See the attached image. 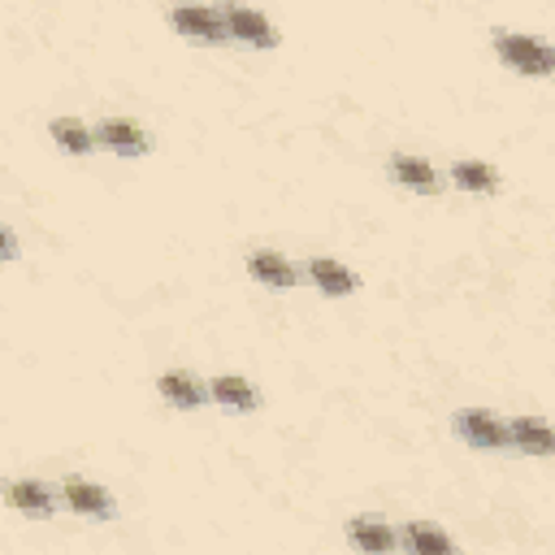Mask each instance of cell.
<instances>
[{
  "label": "cell",
  "instance_id": "cell-17",
  "mask_svg": "<svg viewBox=\"0 0 555 555\" xmlns=\"http://www.w3.org/2000/svg\"><path fill=\"white\" fill-rule=\"evenodd\" d=\"M52 139H56V147L61 152H74V156H87L91 147H95V134L82 126V121H74V117H56L52 126Z\"/></svg>",
  "mask_w": 555,
  "mask_h": 555
},
{
  "label": "cell",
  "instance_id": "cell-11",
  "mask_svg": "<svg viewBox=\"0 0 555 555\" xmlns=\"http://www.w3.org/2000/svg\"><path fill=\"white\" fill-rule=\"evenodd\" d=\"M247 273H251L260 286H278V291H286V286H295V282H299L295 264H291V260H282L278 251H251Z\"/></svg>",
  "mask_w": 555,
  "mask_h": 555
},
{
  "label": "cell",
  "instance_id": "cell-13",
  "mask_svg": "<svg viewBox=\"0 0 555 555\" xmlns=\"http://www.w3.org/2000/svg\"><path fill=\"white\" fill-rule=\"evenodd\" d=\"M208 395H212V403H221V408H230V412H251L256 403H260V395H256V386L251 382H243V377H212L208 382Z\"/></svg>",
  "mask_w": 555,
  "mask_h": 555
},
{
  "label": "cell",
  "instance_id": "cell-3",
  "mask_svg": "<svg viewBox=\"0 0 555 555\" xmlns=\"http://www.w3.org/2000/svg\"><path fill=\"white\" fill-rule=\"evenodd\" d=\"M61 499H65L74 512H82V516H95V520H108V516L117 512L113 494H108L104 486L87 481V477H65V481H61Z\"/></svg>",
  "mask_w": 555,
  "mask_h": 555
},
{
  "label": "cell",
  "instance_id": "cell-7",
  "mask_svg": "<svg viewBox=\"0 0 555 555\" xmlns=\"http://www.w3.org/2000/svg\"><path fill=\"white\" fill-rule=\"evenodd\" d=\"M221 17H225V30H230L234 39L251 43V48H273V43H278L273 26H269L260 13H251V9H238V4H230V9H221Z\"/></svg>",
  "mask_w": 555,
  "mask_h": 555
},
{
  "label": "cell",
  "instance_id": "cell-14",
  "mask_svg": "<svg viewBox=\"0 0 555 555\" xmlns=\"http://www.w3.org/2000/svg\"><path fill=\"white\" fill-rule=\"evenodd\" d=\"M390 178H395L399 186H408V191H421V195L438 191V173H434V165L421 160V156H395V160H390Z\"/></svg>",
  "mask_w": 555,
  "mask_h": 555
},
{
  "label": "cell",
  "instance_id": "cell-9",
  "mask_svg": "<svg viewBox=\"0 0 555 555\" xmlns=\"http://www.w3.org/2000/svg\"><path fill=\"white\" fill-rule=\"evenodd\" d=\"M156 390H160V399H165V403H173V408H199V403L208 399L204 382H199V377H191V373H182V369L160 373V377H156Z\"/></svg>",
  "mask_w": 555,
  "mask_h": 555
},
{
  "label": "cell",
  "instance_id": "cell-6",
  "mask_svg": "<svg viewBox=\"0 0 555 555\" xmlns=\"http://www.w3.org/2000/svg\"><path fill=\"white\" fill-rule=\"evenodd\" d=\"M347 538H351L364 555H390V551L399 546V533H395L386 520H377V516H356V520H347Z\"/></svg>",
  "mask_w": 555,
  "mask_h": 555
},
{
  "label": "cell",
  "instance_id": "cell-12",
  "mask_svg": "<svg viewBox=\"0 0 555 555\" xmlns=\"http://www.w3.org/2000/svg\"><path fill=\"white\" fill-rule=\"evenodd\" d=\"M308 278H312V286H317V291H325V295H351V291L360 286V278H356L347 264L325 260V256L308 260Z\"/></svg>",
  "mask_w": 555,
  "mask_h": 555
},
{
  "label": "cell",
  "instance_id": "cell-16",
  "mask_svg": "<svg viewBox=\"0 0 555 555\" xmlns=\"http://www.w3.org/2000/svg\"><path fill=\"white\" fill-rule=\"evenodd\" d=\"M451 182L464 186V191H473V195H490L499 186V169L486 165V160H455L451 165Z\"/></svg>",
  "mask_w": 555,
  "mask_h": 555
},
{
  "label": "cell",
  "instance_id": "cell-5",
  "mask_svg": "<svg viewBox=\"0 0 555 555\" xmlns=\"http://www.w3.org/2000/svg\"><path fill=\"white\" fill-rule=\"evenodd\" d=\"M95 139H100L108 152H117V156H143V152L152 147V139H147L134 121H126V117H104V121L95 126Z\"/></svg>",
  "mask_w": 555,
  "mask_h": 555
},
{
  "label": "cell",
  "instance_id": "cell-15",
  "mask_svg": "<svg viewBox=\"0 0 555 555\" xmlns=\"http://www.w3.org/2000/svg\"><path fill=\"white\" fill-rule=\"evenodd\" d=\"M9 503L26 516H52L56 512V499L43 481H9Z\"/></svg>",
  "mask_w": 555,
  "mask_h": 555
},
{
  "label": "cell",
  "instance_id": "cell-18",
  "mask_svg": "<svg viewBox=\"0 0 555 555\" xmlns=\"http://www.w3.org/2000/svg\"><path fill=\"white\" fill-rule=\"evenodd\" d=\"M0 256H4V260L17 256V234H13V230H4V247H0Z\"/></svg>",
  "mask_w": 555,
  "mask_h": 555
},
{
  "label": "cell",
  "instance_id": "cell-10",
  "mask_svg": "<svg viewBox=\"0 0 555 555\" xmlns=\"http://www.w3.org/2000/svg\"><path fill=\"white\" fill-rule=\"evenodd\" d=\"M507 434H512V447H520L529 455H555V429L542 425L538 416H516L507 425Z\"/></svg>",
  "mask_w": 555,
  "mask_h": 555
},
{
  "label": "cell",
  "instance_id": "cell-4",
  "mask_svg": "<svg viewBox=\"0 0 555 555\" xmlns=\"http://www.w3.org/2000/svg\"><path fill=\"white\" fill-rule=\"evenodd\" d=\"M169 22H173L186 39H195V43H221V39H230L221 9H173Z\"/></svg>",
  "mask_w": 555,
  "mask_h": 555
},
{
  "label": "cell",
  "instance_id": "cell-1",
  "mask_svg": "<svg viewBox=\"0 0 555 555\" xmlns=\"http://www.w3.org/2000/svg\"><path fill=\"white\" fill-rule=\"evenodd\" d=\"M494 52H499V61H503L507 69H520V74H533V78L555 74V48L542 43V39L503 30V35H494Z\"/></svg>",
  "mask_w": 555,
  "mask_h": 555
},
{
  "label": "cell",
  "instance_id": "cell-8",
  "mask_svg": "<svg viewBox=\"0 0 555 555\" xmlns=\"http://www.w3.org/2000/svg\"><path fill=\"white\" fill-rule=\"evenodd\" d=\"M399 546H403L408 555H460L455 542H451L442 529L421 525V520H408V525L399 529Z\"/></svg>",
  "mask_w": 555,
  "mask_h": 555
},
{
  "label": "cell",
  "instance_id": "cell-2",
  "mask_svg": "<svg viewBox=\"0 0 555 555\" xmlns=\"http://www.w3.org/2000/svg\"><path fill=\"white\" fill-rule=\"evenodd\" d=\"M451 421H455V434H460L468 447H477V451H503V447H512L507 425H503L499 416L481 412V408H464V412H455Z\"/></svg>",
  "mask_w": 555,
  "mask_h": 555
}]
</instances>
